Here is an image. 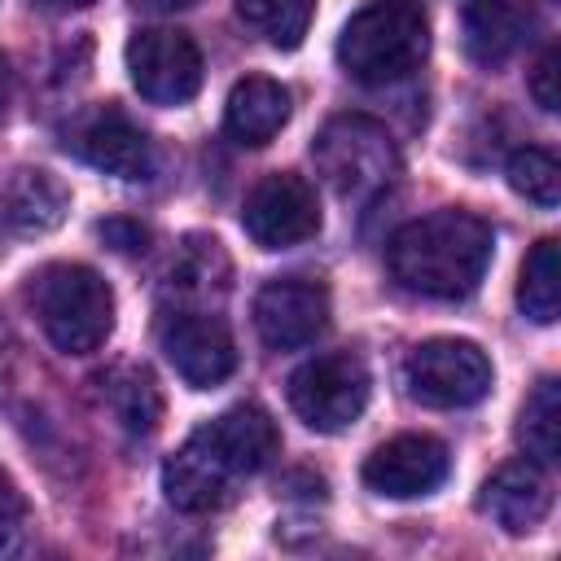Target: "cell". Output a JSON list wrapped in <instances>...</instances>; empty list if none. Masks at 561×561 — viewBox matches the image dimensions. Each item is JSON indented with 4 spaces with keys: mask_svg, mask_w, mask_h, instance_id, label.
Segmentation results:
<instances>
[{
    "mask_svg": "<svg viewBox=\"0 0 561 561\" xmlns=\"http://www.w3.org/2000/svg\"><path fill=\"white\" fill-rule=\"evenodd\" d=\"M517 438H522L526 456H535L539 465H557V451H561V390H557V377H539L535 390L526 394Z\"/></svg>",
    "mask_w": 561,
    "mask_h": 561,
    "instance_id": "ffe728a7",
    "label": "cell"
},
{
    "mask_svg": "<svg viewBox=\"0 0 561 561\" xmlns=\"http://www.w3.org/2000/svg\"><path fill=\"white\" fill-rule=\"evenodd\" d=\"M548 508H552V486L530 460L500 465L482 486V513L508 535L535 530L548 517Z\"/></svg>",
    "mask_w": 561,
    "mask_h": 561,
    "instance_id": "9a60e30c",
    "label": "cell"
},
{
    "mask_svg": "<svg viewBox=\"0 0 561 561\" xmlns=\"http://www.w3.org/2000/svg\"><path fill=\"white\" fill-rule=\"evenodd\" d=\"M517 307L535 324H552L561 311V263H557V241L543 237L530 245L517 280Z\"/></svg>",
    "mask_w": 561,
    "mask_h": 561,
    "instance_id": "d6986e66",
    "label": "cell"
},
{
    "mask_svg": "<svg viewBox=\"0 0 561 561\" xmlns=\"http://www.w3.org/2000/svg\"><path fill=\"white\" fill-rule=\"evenodd\" d=\"M101 386H105V403H110L114 421H118L127 434L145 438V434L158 430V421H162V394H158V381H153L149 368H140V364H118V368H110V373L101 377Z\"/></svg>",
    "mask_w": 561,
    "mask_h": 561,
    "instance_id": "ac0fdd59",
    "label": "cell"
},
{
    "mask_svg": "<svg viewBox=\"0 0 561 561\" xmlns=\"http://www.w3.org/2000/svg\"><path fill=\"white\" fill-rule=\"evenodd\" d=\"M96 237L110 250H118V254H140L149 245V228L140 219H101L96 224Z\"/></svg>",
    "mask_w": 561,
    "mask_h": 561,
    "instance_id": "cb8c5ba5",
    "label": "cell"
},
{
    "mask_svg": "<svg viewBox=\"0 0 561 561\" xmlns=\"http://www.w3.org/2000/svg\"><path fill=\"white\" fill-rule=\"evenodd\" d=\"M39 9H48V13H70V9H88V4H96V0H35Z\"/></svg>",
    "mask_w": 561,
    "mask_h": 561,
    "instance_id": "4316f807",
    "label": "cell"
},
{
    "mask_svg": "<svg viewBox=\"0 0 561 561\" xmlns=\"http://www.w3.org/2000/svg\"><path fill=\"white\" fill-rule=\"evenodd\" d=\"M504 175H508L513 193H522V197L535 202L539 210H552V206L561 202V167H557V158H552L548 149H535V145L517 149V153L508 158Z\"/></svg>",
    "mask_w": 561,
    "mask_h": 561,
    "instance_id": "7402d4cb",
    "label": "cell"
},
{
    "mask_svg": "<svg viewBox=\"0 0 561 561\" xmlns=\"http://www.w3.org/2000/svg\"><path fill=\"white\" fill-rule=\"evenodd\" d=\"M237 13L272 48H298L311 26L316 0H237Z\"/></svg>",
    "mask_w": 561,
    "mask_h": 561,
    "instance_id": "44dd1931",
    "label": "cell"
},
{
    "mask_svg": "<svg viewBox=\"0 0 561 561\" xmlns=\"http://www.w3.org/2000/svg\"><path fill=\"white\" fill-rule=\"evenodd\" d=\"M430 53V22L416 0H373L337 35V61L355 83L386 88L408 79Z\"/></svg>",
    "mask_w": 561,
    "mask_h": 561,
    "instance_id": "3957f363",
    "label": "cell"
},
{
    "mask_svg": "<svg viewBox=\"0 0 561 561\" xmlns=\"http://www.w3.org/2000/svg\"><path fill=\"white\" fill-rule=\"evenodd\" d=\"M241 228L259 250H289L320 232V197L294 171L263 175L241 206Z\"/></svg>",
    "mask_w": 561,
    "mask_h": 561,
    "instance_id": "ba28073f",
    "label": "cell"
},
{
    "mask_svg": "<svg viewBox=\"0 0 561 561\" xmlns=\"http://www.w3.org/2000/svg\"><path fill=\"white\" fill-rule=\"evenodd\" d=\"M66 149L114 175V180H149L153 175V145L118 105H92L66 127Z\"/></svg>",
    "mask_w": 561,
    "mask_h": 561,
    "instance_id": "30bf717a",
    "label": "cell"
},
{
    "mask_svg": "<svg viewBox=\"0 0 561 561\" xmlns=\"http://www.w3.org/2000/svg\"><path fill=\"white\" fill-rule=\"evenodd\" d=\"M254 329L272 351L311 346L329 329V289L307 276H276L254 294Z\"/></svg>",
    "mask_w": 561,
    "mask_h": 561,
    "instance_id": "7c38bea8",
    "label": "cell"
},
{
    "mask_svg": "<svg viewBox=\"0 0 561 561\" xmlns=\"http://www.w3.org/2000/svg\"><path fill=\"white\" fill-rule=\"evenodd\" d=\"M460 31H465V53L478 66L495 70L522 48L530 31V13L522 9V0H465Z\"/></svg>",
    "mask_w": 561,
    "mask_h": 561,
    "instance_id": "e0dca14e",
    "label": "cell"
},
{
    "mask_svg": "<svg viewBox=\"0 0 561 561\" xmlns=\"http://www.w3.org/2000/svg\"><path fill=\"white\" fill-rule=\"evenodd\" d=\"M26 500L22 491L0 473V552H18L26 539Z\"/></svg>",
    "mask_w": 561,
    "mask_h": 561,
    "instance_id": "603a6c76",
    "label": "cell"
},
{
    "mask_svg": "<svg viewBox=\"0 0 561 561\" xmlns=\"http://www.w3.org/2000/svg\"><path fill=\"white\" fill-rule=\"evenodd\" d=\"M447 473H451V456L430 434H399V438L373 447V456L364 460V486L386 500L430 495L447 482Z\"/></svg>",
    "mask_w": 561,
    "mask_h": 561,
    "instance_id": "4fadbf2b",
    "label": "cell"
},
{
    "mask_svg": "<svg viewBox=\"0 0 561 561\" xmlns=\"http://www.w3.org/2000/svg\"><path fill=\"white\" fill-rule=\"evenodd\" d=\"M9 351H13V337H9V324L0 320V373H4V364H9Z\"/></svg>",
    "mask_w": 561,
    "mask_h": 561,
    "instance_id": "83f0119b",
    "label": "cell"
},
{
    "mask_svg": "<svg viewBox=\"0 0 561 561\" xmlns=\"http://www.w3.org/2000/svg\"><path fill=\"white\" fill-rule=\"evenodd\" d=\"M131 88L153 105H184L202 88V48L175 26H149L127 39Z\"/></svg>",
    "mask_w": 561,
    "mask_h": 561,
    "instance_id": "9c48e42d",
    "label": "cell"
},
{
    "mask_svg": "<svg viewBox=\"0 0 561 561\" xmlns=\"http://www.w3.org/2000/svg\"><path fill=\"white\" fill-rule=\"evenodd\" d=\"M158 346L193 390H210L237 368L232 329L210 311H171L158 324Z\"/></svg>",
    "mask_w": 561,
    "mask_h": 561,
    "instance_id": "8fae6325",
    "label": "cell"
},
{
    "mask_svg": "<svg viewBox=\"0 0 561 561\" xmlns=\"http://www.w3.org/2000/svg\"><path fill=\"white\" fill-rule=\"evenodd\" d=\"M280 451V434L272 416L254 403H237L193 430L175 456L162 465V491L180 513H215L237 486L272 465Z\"/></svg>",
    "mask_w": 561,
    "mask_h": 561,
    "instance_id": "6da1fadb",
    "label": "cell"
},
{
    "mask_svg": "<svg viewBox=\"0 0 561 561\" xmlns=\"http://www.w3.org/2000/svg\"><path fill=\"white\" fill-rule=\"evenodd\" d=\"M4 105H9V61L0 57V114H4Z\"/></svg>",
    "mask_w": 561,
    "mask_h": 561,
    "instance_id": "f1b7e54d",
    "label": "cell"
},
{
    "mask_svg": "<svg viewBox=\"0 0 561 561\" xmlns=\"http://www.w3.org/2000/svg\"><path fill=\"white\" fill-rule=\"evenodd\" d=\"M320 180L342 202H373L399 175V149L390 131L368 114H337L311 140Z\"/></svg>",
    "mask_w": 561,
    "mask_h": 561,
    "instance_id": "5b68a950",
    "label": "cell"
},
{
    "mask_svg": "<svg viewBox=\"0 0 561 561\" xmlns=\"http://www.w3.org/2000/svg\"><path fill=\"white\" fill-rule=\"evenodd\" d=\"M70 210V193L39 167H22L0 180V245L53 232Z\"/></svg>",
    "mask_w": 561,
    "mask_h": 561,
    "instance_id": "5bb4252c",
    "label": "cell"
},
{
    "mask_svg": "<svg viewBox=\"0 0 561 561\" xmlns=\"http://www.w3.org/2000/svg\"><path fill=\"white\" fill-rule=\"evenodd\" d=\"M289 88L267 79V75H245L232 83L228 105H224V131L237 145H267L285 123H289Z\"/></svg>",
    "mask_w": 561,
    "mask_h": 561,
    "instance_id": "2e32d148",
    "label": "cell"
},
{
    "mask_svg": "<svg viewBox=\"0 0 561 561\" xmlns=\"http://www.w3.org/2000/svg\"><path fill=\"white\" fill-rule=\"evenodd\" d=\"M368 390H373V381H368L364 359L351 351H329V355H316L302 368H294L289 408L316 434H337L351 421H359V412L368 408Z\"/></svg>",
    "mask_w": 561,
    "mask_h": 561,
    "instance_id": "52a82bcc",
    "label": "cell"
},
{
    "mask_svg": "<svg viewBox=\"0 0 561 561\" xmlns=\"http://www.w3.org/2000/svg\"><path fill=\"white\" fill-rule=\"evenodd\" d=\"M530 96H535V105H539L543 114L557 110V44H548V48L539 53V61H535V70H530Z\"/></svg>",
    "mask_w": 561,
    "mask_h": 561,
    "instance_id": "d4e9b609",
    "label": "cell"
},
{
    "mask_svg": "<svg viewBox=\"0 0 561 561\" xmlns=\"http://www.w3.org/2000/svg\"><path fill=\"white\" fill-rule=\"evenodd\" d=\"M403 386L425 408H473L491 394V359L478 342L430 337L408 351Z\"/></svg>",
    "mask_w": 561,
    "mask_h": 561,
    "instance_id": "8992f818",
    "label": "cell"
},
{
    "mask_svg": "<svg viewBox=\"0 0 561 561\" xmlns=\"http://www.w3.org/2000/svg\"><path fill=\"white\" fill-rule=\"evenodd\" d=\"M491 254H495L491 224L478 219L473 210H460V206L421 215L386 241L390 276L408 294L438 298V302L469 298L486 276Z\"/></svg>",
    "mask_w": 561,
    "mask_h": 561,
    "instance_id": "7a4b0ae2",
    "label": "cell"
},
{
    "mask_svg": "<svg viewBox=\"0 0 561 561\" xmlns=\"http://www.w3.org/2000/svg\"><path fill=\"white\" fill-rule=\"evenodd\" d=\"M136 4L149 13H180V9H193L197 0H136Z\"/></svg>",
    "mask_w": 561,
    "mask_h": 561,
    "instance_id": "484cf974",
    "label": "cell"
},
{
    "mask_svg": "<svg viewBox=\"0 0 561 561\" xmlns=\"http://www.w3.org/2000/svg\"><path fill=\"white\" fill-rule=\"evenodd\" d=\"M26 302L61 355H92L114 329V294L83 263H48L26 280Z\"/></svg>",
    "mask_w": 561,
    "mask_h": 561,
    "instance_id": "277c9868",
    "label": "cell"
}]
</instances>
